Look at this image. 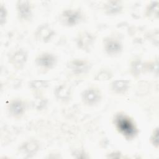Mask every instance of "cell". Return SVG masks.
<instances>
[{
	"label": "cell",
	"instance_id": "obj_1",
	"mask_svg": "<svg viewBox=\"0 0 159 159\" xmlns=\"http://www.w3.org/2000/svg\"><path fill=\"white\" fill-rule=\"evenodd\" d=\"M114 125L118 132L127 139H134L138 133L134 120L124 113H118L114 118Z\"/></svg>",
	"mask_w": 159,
	"mask_h": 159
},
{
	"label": "cell",
	"instance_id": "obj_2",
	"mask_svg": "<svg viewBox=\"0 0 159 159\" xmlns=\"http://www.w3.org/2000/svg\"><path fill=\"white\" fill-rule=\"evenodd\" d=\"M83 19L82 12L78 9L67 8L63 10L59 16L60 23L68 27H72L79 24Z\"/></svg>",
	"mask_w": 159,
	"mask_h": 159
},
{
	"label": "cell",
	"instance_id": "obj_3",
	"mask_svg": "<svg viewBox=\"0 0 159 159\" xmlns=\"http://www.w3.org/2000/svg\"><path fill=\"white\" fill-rule=\"evenodd\" d=\"M81 99L83 103L89 107L98 104L102 99V93L99 88L89 87L81 93Z\"/></svg>",
	"mask_w": 159,
	"mask_h": 159
},
{
	"label": "cell",
	"instance_id": "obj_4",
	"mask_svg": "<svg viewBox=\"0 0 159 159\" xmlns=\"http://www.w3.org/2000/svg\"><path fill=\"white\" fill-rule=\"evenodd\" d=\"M105 53L111 57L117 56L123 50V44L120 40L114 37H106L102 41Z\"/></svg>",
	"mask_w": 159,
	"mask_h": 159
},
{
	"label": "cell",
	"instance_id": "obj_5",
	"mask_svg": "<svg viewBox=\"0 0 159 159\" xmlns=\"http://www.w3.org/2000/svg\"><path fill=\"white\" fill-rule=\"evenodd\" d=\"M58 61L57 57L50 52H43L35 59L36 65L42 70H48L53 68Z\"/></svg>",
	"mask_w": 159,
	"mask_h": 159
},
{
	"label": "cell",
	"instance_id": "obj_6",
	"mask_svg": "<svg viewBox=\"0 0 159 159\" xmlns=\"http://www.w3.org/2000/svg\"><path fill=\"white\" fill-rule=\"evenodd\" d=\"M17 17L19 20L28 22L31 20L33 12L31 2L28 0H18L16 3Z\"/></svg>",
	"mask_w": 159,
	"mask_h": 159
},
{
	"label": "cell",
	"instance_id": "obj_7",
	"mask_svg": "<svg viewBox=\"0 0 159 159\" xmlns=\"http://www.w3.org/2000/svg\"><path fill=\"white\" fill-rule=\"evenodd\" d=\"M66 66L74 75H81L86 73L90 70L91 64L85 59L74 58L68 61Z\"/></svg>",
	"mask_w": 159,
	"mask_h": 159
},
{
	"label": "cell",
	"instance_id": "obj_8",
	"mask_svg": "<svg viewBox=\"0 0 159 159\" xmlns=\"http://www.w3.org/2000/svg\"><path fill=\"white\" fill-rule=\"evenodd\" d=\"M96 40L93 34L88 31L80 32L76 37L75 42L78 48L83 51H89L93 47Z\"/></svg>",
	"mask_w": 159,
	"mask_h": 159
},
{
	"label": "cell",
	"instance_id": "obj_9",
	"mask_svg": "<svg viewBox=\"0 0 159 159\" xmlns=\"http://www.w3.org/2000/svg\"><path fill=\"white\" fill-rule=\"evenodd\" d=\"M7 109L11 117L15 119H20L25 113L26 104L20 99H14L7 104Z\"/></svg>",
	"mask_w": 159,
	"mask_h": 159
},
{
	"label": "cell",
	"instance_id": "obj_10",
	"mask_svg": "<svg viewBox=\"0 0 159 159\" xmlns=\"http://www.w3.org/2000/svg\"><path fill=\"white\" fill-rule=\"evenodd\" d=\"M28 58L27 52L23 48L15 50L9 57V62L17 70L22 69L26 64Z\"/></svg>",
	"mask_w": 159,
	"mask_h": 159
},
{
	"label": "cell",
	"instance_id": "obj_11",
	"mask_svg": "<svg viewBox=\"0 0 159 159\" xmlns=\"http://www.w3.org/2000/svg\"><path fill=\"white\" fill-rule=\"evenodd\" d=\"M54 29L48 24L40 25L35 32V38L37 41L43 43L49 42L55 36Z\"/></svg>",
	"mask_w": 159,
	"mask_h": 159
},
{
	"label": "cell",
	"instance_id": "obj_12",
	"mask_svg": "<svg viewBox=\"0 0 159 159\" xmlns=\"http://www.w3.org/2000/svg\"><path fill=\"white\" fill-rule=\"evenodd\" d=\"M123 8L122 2L116 0L107 1L103 5L104 12L108 16L118 15L122 12Z\"/></svg>",
	"mask_w": 159,
	"mask_h": 159
},
{
	"label": "cell",
	"instance_id": "obj_13",
	"mask_svg": "<svg viewBox=\"0 0 159 159\" xmlns=\"http://www.w3.org/2000/svg\"><path fill=\"white\" fill-rule=\"evenodd\" d=\"M55 98L61 102H67L70 100L71 91L70 87L66 84H61L57 86L54 89Z\"/></svg>",
	"mask_w": 159,
	"mask_h": 159
},
{
	"label": "cell",
	"instance_id": "obj_14",
	"mask_svg": "<svg viewBox=\"0 0 159 159\" xmlns=\"http://www.w3.org/2000/svg\"><path fill=\"white\" fill-rule=\"evenodd\" d=\"M39 143L35 139H30L23 142L20 146V151L24 155L30 157L35 155L39 150Z\"/></svg>",
	"mask_w": 159,
	"mask_h": 159
},
{
	"label": "cell",
	"instance_id": "obj_15",
	"mask_svg": "<svg viewBox=\"0 0 159 159\" xmlns=\"http://www.w3.org/2000/svg\"><path fill=\"white\" fill-rule=\"evenodd\" d=\"M130 84L127 80H116L111 83V89L115 94H124L129 90Z\"/></svg>",
	"mask_w": 159,
	"mask_h": 159
},
{
	"label": "cell",
	"instance_id": "obj_16",
	"mask_svg": "<svg viewBox=\"0 0 159 159\" xmlns=\"http://www.w3.org/2000/svg\"><path fill=\"white\" fill-rule=\"evenodd\" d=\"M158 5L157 1H151L145 9V16L148 18H158Z\"/></svg>",
	"mask_w": 159,
	"mask_h": 159
},
{
	"label": "cell",
	"instance_id": "obj_17",
	"mask_svg": "<svg viewBox=\"0 0 159 159\" xmlns=\"http://www.w3.org/2000/svg\"><path fill=\"white\" fill-rule=\"evenodd\" d=\"M143 64L140 59H135L130 63V71L133 76H139L142 70Z\"/></svg>",
	"mask_w": 159,
	"mask_h": 159
},
{
	"label": "cell",
	"instance_id": "obj_18",
	"mask_svg": "<svg viewBox=\"0 0 159 159\" xmlns=\"http://www.w3.org/2000/svg\"><path fill=\"white\" fill-rule=\"evenodd\" d=\"M113 76L112 71L107 69H103L99 71L95 77L94 80L97 81H107L111 80Z\"/></svg>",
	"mask_w": 159,
	"mask_h": 159
},
{
	"label": "cell",
	"instance_id": "obj_19",
	"mask_svg": "<svg viewBox=\"0 0 159 159\" xmlns=\"http://www.w3.org/2000/svg\"><path fill=\"white\" fill-rule=\"evenodd\" d=\"M49 85V81L47 80H32L29 82L30 87L35 90H39L42 88H45Z\"/></svg>",
	"mask_w": 159,
	"mask_h": 159
},
{
	"label": "cell",
	"instance_id": "obj_20",
	"mask_svg": "<svg viewBox=\"0 0 159 159\" xmlns=\"http://www.w3.org/2000/svg\"><path fill=\"white\" fill-rule=\"evenodd\" d=\"M150 142L152 145L158 148L159 146V129L158 127L154 129L150 136Z\"/></svg>",
	"mask_w": 159,
	"mask_h": 159
},
{
	"label": "cell",
	"instance_id": "obj_21",
	"mask_svg": "<svg viewBox=\"0 0 159 159\" xmlns=\"http://www.w3.org/2000/svg\"><path fill=\"white\" fill-rule=\"evenodd\" d=\"M7 10L3 4H0V24L1 26L4 25L7 21Z\"/></svg>",
	"mask_w": 159,
	"mask_h": 159
}]
</instances>
